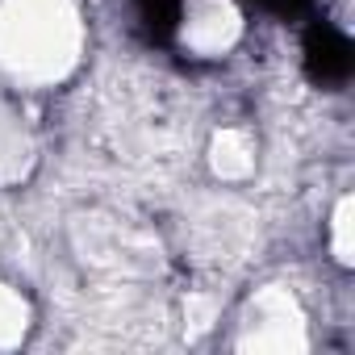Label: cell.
Returning <instances> with one entry per match:
<instances>
[{
	"instance_id": "3957f363",
	"label": "cell",
	"mask_w": 355,
	"mask_h": 355,
	"mask_svg": "<svg viewBox=\"0 0 355 355\" xmlns=\"http://www.w3.org/2000/svg\"><path fill=\"white\" fill-rule=\"evenodd\" d=\"M243 34V21L234 13L230 0H189L184 9V26H180V42L201 55V59H218L226 55Z\"/></svg>"
},
{
	"instance_id": "6da1fadb",
	"label": "cell",
	"mask_w": 355,
	"mask_h": 355,
	"mask_svg": "<svg viewBox=\"0 0 355 355\" xmlns=\"http://www.w3.org/2000/svg\"><path fill=\"white\" fill-rule=\"evenodd\" d=\"M76 0H0V67L30 84L63 80L80 63Z\"/></svg>"
},
{
	"instance_id": "7a4b0ae2",
	"label": "cell",
	"mask_w": 355,
	"mask_h": 355,
	"mask_svg": "<svg viewBox=\"0 0 355 355\" xmlns=\"http://www.w3.org/2000/svg\"><path fill=\"white\" fill-rule=\"evenodd\" d=\"M239 347L243 351H280V355L284 351H305L309 334H305L301 301L288 288H280V284L259 288L251 297V305H247Z\"/></svg>"
},
{
	"instance_id": "277c9868",
	"label": "cell",
	"mask_w": 355,
	"mask_h": 355,
	"mask_svg": "<svg viewBox=\"0 0 355 355\" xmlns=\"http://www.w3.org/2000/svg\"><path fill=\"white\" fill-rule=\"evenodd\" d=\"M255 163H259V155H255L251 130H243V125H222V130L209 138V171L218 175L222 184H243V180H251V175H255Z\"/></svg>"
},
{
	"instance_id": "8992f818",
	"label": "cell",
	"mask_w": 355,
	"mask_h": 355,
	"mask_svg": "<svg viewBox=\"0 0 355 355\" xmlns=\"http://www.w3.org/2000/svg\"><path fill=\"white\" fill-rule=\"evenodd\" d=\"M330 251L343 268H351V197H338L330 214Z\"/></svg>"
},
{
	"instance_id": "5b68a950",
	"label": "cell",
	"mask_w": 355,
	"mask_h": 355,
	"mask_svg": "<svg viewBox=\"0 0 355 355\" xmlns=\"http://www.w3.org/2000/svg\"><path fill=\"white\" fill-rule=\"evenodd\" d=\"M30 330V301L9 288V284H0V347H17Z\"/></svg>"
}]
</instances>
